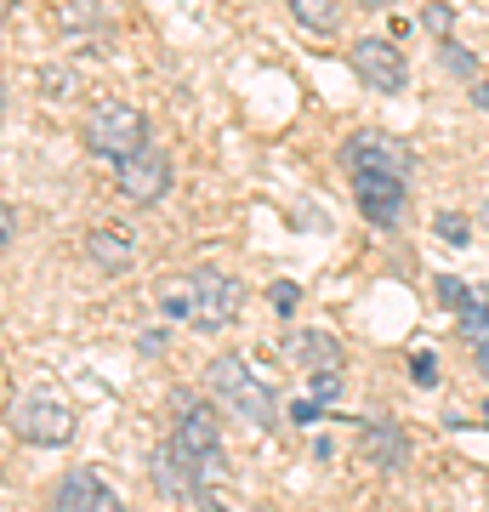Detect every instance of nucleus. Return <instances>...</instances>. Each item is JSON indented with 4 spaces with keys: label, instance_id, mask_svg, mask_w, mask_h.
I'll use <instances>...</instances> for the list:
<instances>
[{
    "label": "nucleus",
    "instance_id": "7ed1b4c3",
    "mask_svg": "<svg viewBox=\"0 0 489 512\" xmlns=\"http://www.w3.org/2000/svg\"><path fill=\"white\" fill-rule=\"evenodd\" d=\"M205 382H211L217 404H228V410L245 416L251 427H273V421H279V399H273V387L251 370L245 353H217L211 370H205Z\"/></svg>",
    "mask_w": 489,
    "mask_h": 512
},
{
    "label": "nucleus",
    "instance_id": "f8f14e48",
    "mask_svg": "<svg viewBox=\"0 0 489 512\" xmlns=\"http://www.w3.org/2000/svg\"><path fill=\"white\" fill-rule=\"evenodd\" d=\"M359 444H364V461H376V467H387V473H399L404 467V433L399 427H387V421H364V433H359Z\"/></svg>",
    "mask_w": 489,
    "mask_h": 512
},
{
    "label": "nucleus",
    "instance_id": "4468645a",
    "mask_svg": "<svg viewBox=\"0 0 489 512\" xmlns=\"http://www.w3.org/2000/svg\"><path fill=\"white\" fill-rule=\"evenodd\" d=\"M433 228H438V239H444V245H467V239H472L467 217H455V211H438Z\"/></svg>",
    "mask_w": 489,
    "mask_h": 512
},
{
    "label": "nucleus",
    "instance_id": "423d86ee",
    "mask_svg": "<svg viewBox=\"0 0 489 512\" xmlns=\"http://www.w3.org/2000/svg\"><path fill=\"white\" fill-rule=\"evenodd\" d=\"M86 148L97 154V160H131V154H143L148 148V120L143 109H131V103H97V109L86 114Z\"/></svg>",
    "mask_w": 489,
    "mask_h": 512
},
{
    "label": "nucleus",
    "instance_id": "1a4fd4ad",
    "mask_svg": "<svg viewBox=\"0 0 489 512\" xmlns=\"http://www.w3.org/2000/svg\"><path fill=\"white\" fill-rule=\"evenodd\" d=\"M52 512H126V501L114 495L109 478H97L91 467H74V473L57 478V490H52Z\"/></svg>",
    "mask_w": 489,
    "mask_h": 512
},
{
    "label": "nucleus",
    "instance_id": "f03ea898",
    "mask_svg": "<svg viewBox=\"0 0 489 512\" xmlns=\"http://www.w3.org/2000/svg\"><path fill=\"white\" fill-rule=\"evenodd\" d=\"M160 313L188 330H228L245 308V285L222 268H194V274L160 279Z\"/></svg>",
    "mask_w": 489,
    "mask_h": 512
},
{
    "label": "nucleus",
    "instance_id": "9d476101",
    "mask_svg": "<svg viewBox=\"0 0 489 512\" xmlns=\"http://www.w3.org/2000/svg\"><path fill=\"white\" fill-rule=\"evenodd\" d=\"M296 370H308V376H330V370H342V342L330 336V330H290L285 342H279Z\"/></svg>",
    "mask_w": 489,
    "mask_h": 512
},
{
    "label": "nucleus",
    "instance_id": "6ab92c4d",
    "mask_svg": "<svg viewBox=\"0 0 489 512\" xmlns=\"http://www.w3.org/2000/svg\"><path fill=\"white\" fill-rule=\"evenodd\" d=\"M342 393V370H330V376H313V404H330Z\"/></svg>",
    "mask_w": 489,
    "mask_h": 512
},
{
    "label": "nucleus",
    "instance_id": "412c9836",
    "mask_svg": "<svg viewBox=\"0 0 489 512\" xmlns=\"http://www.w3.org/2000/svg\"><path fill=\"white\" fill-rule=\"evenodd\" d=\"M472 359H478V370L489 376V342H478V348H472Z\"/></svg>",
    "mask_w": 489,
    "mask_h": 512
},
{
    "label": "nucleus",
    "instance_id": "4be33fe9",
    "mask_svg": "<svg viewBox=\"0 0 489 512\" xmlns=\"http://www.w3.org/2000/svg\"><path fill=\"white\" fill-rule=\"evenodd\" d=\"M472 103H478V109H489V80H478V92H472Z\"/></svg>",
    "mask_w": 489,
    "mask_h": 512
},
{
    "label": "nucleus",
    "instance_id": "393cba45",
    "mask_svg": "<svg viewBox=\"0 0 489 512\" xmlns=\"http://www.w3.org/2000/svg\"><path fill=\"white\" fill-rule=\"evenodd\" d=\"M359 6H393V0H359Z\"/></svg>",
    "mask_w": 489,
    "mask_h": 512
},
{
    "label": "nucleus",
    "instance_id": "a211bd4d",
    "mask_svg": "<svg viewBox=\"0 0 489 512\" xmlns=\"http://www.w3.org/2000/svg\"><path fill=\"white\" fill-rule=\"evenodd\" d=\"M268 302H273V313H290V308H296V302H302V291H296L290 279H279V285H273V291H268Z\"/></svg>",
    "mask_w": 489,
    "mask_h": 512
},
{
    "label": "nucleus",
    "instance_id": "a878e982",
    "mask_svg": "<svg viewBox=\"0 0 489 512\" xmlns=\"http://www.w3.org/2000/svg\"><path fill=\"white\" fill-rule=\"evenodd\" d=\"M484 302H489V285H484Z\"/></svg>",
    "mask_w": 489,
    "mask_h": 512
},
{
    "label": "nucleus",
    "instance_id": "b1692460",
    "mask_svg": "<svg viewBox=\"0 0 489 512\" xmlns=\"http://www.w3.org/2000/svg\"><path fill=\"white\" fill-rule=\"evenodd\" d=\"M6 12H12V0H0V23H6Z\"/></svg>",
    "mask_w": 489,
    "mask_h": 512
},
{
    "label": "nucleus",
    "instance_id": "0eeeda50",
    "mask_svg": "<svg viewBox=\"0 0 489 512\" xmlns=\"http://www.w3.org/2000/svg\"><path fill=\"white\" fill-rule=\"evenodd\" d=\"M347 63H353V74H359L370 92H381V97L404 92V80H410V69H404V52H399V46H393L387 35H364V40H353Z\"/></svg>",
    "mask_w": 489,
    "mask_h": 512
},
{
    "label": "nucleus",
    "instance_id": "f257e3e1",
    "mask_svg": "<svg viewBox=\"0 0 489 512\" xmlns=\"http://www.w3.org/2000/svg\"><path fill=\"white\" fill-rule=\"evenodd\" d=\"M342 165L359 217L370 228H399L404 200H410V148L387 131H353L342 143Z\"/></svg>",
    "mask_w": 489,
    "mask_h": 512
},
{
    "label": "nucleus",
    "instance_id": "aec40b11",
    "mask_svg": "<svg viewBox=\"0 0 489 512\" xmlns=\"http://www.w3.org/2000/svg\"><path fill=\"white\" fill-rule=\"evenodd\" d=\"M12 234H18V217H12V205L0 200V245H12Z\"/></svg>",
    "mask_w": 489,
    "mask_h": 512
},
{
    "label": "nucleus",
    "instance_id": "39448f33",
    "mask_svg": "<svg viewBox=\"0 0 489 512\" xmlns=\"http://www.w3.org/2000/svg\"><path fill=\"white\" fill-rule=\"evenodd\" d=\"M12 433L23 444H40V450H57V444L74 439V404L57 393V387H29L12 404Z\"/></svg>",
    "mask_w": 489,
    "mask_h": 512
},
{
    "label": "nucleus",
    "instance_id": "f3484780",
    "mask_svg": "<svg viewBox=\"0 0 489 512\" xmlns=\"http://www.w3.org/2000/svg\"><path fill=\"white\" fill-rule=\"evenodd\" d=\"M444 69H455V74H478V57H472L467 46H444Z\"/></svg>",
    "mask_w": 489,
    "mask_h": 512
},
{
    "label": "nucleus",
    "instance_id": "2eb2a0df",
    "mask_svg": "<svg viewBox=\"0 0 489 512\" xmlns=\"http://www.w3.org/2000/svg\"><path fill=\"white\" fill-rule=\"evenodd\" d=\"M410 376H416V387H438V365H433V353L427 348L410 353Z\"/></svg>",
    "mask_w": 489,
    "mask_h": 512
},
{
    "label": "nucleus",
    "instance_id": "ddd939ff",
    "mask_svg": "<svg viewBox=\"0 0 489 512\" xmlns=\"http://www.w3.org/2000/svg\"><path fill=\"white\" fill-rule=\"evenodd\" d=\"M285 6L308 35H336L342 29V0H285Z\"/></svg>",
    "mask_w": 489,
    "mask_h": 512
},
{
    "label": "nucleus",
    "instance_id": "dca6fc26",
    "mask_svg": "<svg viewBox=\"0 0 489 512\" xmlns=\"http://www.w3.org/2000/svg\"><path fill=\"white\" fill-rule=\"evenodd\" d=\"M421 23H427V29H433V35L444 40V35H450V29H455V12H450V6H444V0H438V6H427V12H421Z\"/></svg>",
    "mask_w": 489,
    "mask_h": 512
},
{
    "label": "nucleus",
    "instance_id": "5701e85b",
    "mask_svg": "<svg viewBox=\"0 0 489 512\" xmlns=\"http://www.w3.org/2000/svg\"><path fill=\"white\" fill-rule=\"evenodd\" d=\"M200 512H234V507H222V501H211V495H205V501H200Z\"/></svg>",
    "mask_w": 489,
    "mask_h": 512
},
{
    "label": "nucleus",
    "instance_id": "20e7f679",
    "mask_svg": "<svg viewBox=\"0 0 489 512\" xmlns=\"http://www.w3.org/2000/svg\"><path fill=\"white\" fill-rule=\"evenodd\" d=\"M177 421H171V450H177L188 467H200L205 478L222 467V421H217V410L205 399H194V393H177Z\"/></svg>",
    "mask_w": 489,
    "mask_h": 512
},
{
    "label": "nucleus",
    "instance_id": "6e6552de",
    "mask_svg": "<svg viewBox=\"0 0 489 512\" xmlns=\"http://www.w3.org/2000/svg\"><path fill=\"white\" fill-rule=\"evenodd\" d=\"M114 183H120V194H126V200L154 205V200H165V194H171V160L148 143L143 154H131V160L114 165Z\"/></svg>",
    "mask_w": 489,
    "mask_h": 512
},
{
    "label": "nucleus",
    "instance_id": "9b49d317",
    "mask_svg": "<svg viewBox=\"0 0 489 512\" xmlns=\"http://www.w3.org/2000/svg\"><path fill=\"white\" fill-rule=\"evenodd\" d=\"M137 234H131L126 222H97L86 234V256L103 268V274H126V268H137Z\"/></svg>",
    "mask_w": 489,
    "mask_h": 512
}]
</instances>
